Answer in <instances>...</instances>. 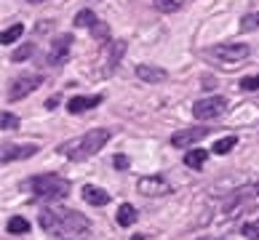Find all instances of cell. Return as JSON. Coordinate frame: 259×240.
<instances>
[{
	"label": "cell",
	"mask_w": 259,
	"mask_h": 240,
	"mask_svg": "<svg viewBox=\"0 0 259 240\" xmlns=\"http://www.w3.org/2000/svg\"><path fill=\"white\" fill-rule=\"evenodd\" d=\"M40 227L59 240H85L91 235V222L83 214L56 206L40 211Z\"/></svg>",
	"instance_id": "obj_1"
},
{
	"label": "cell",
	"mask_w": 259,
	"mask_h": 240,
	"mask_svg": "<svg viewBox=\"0 0 259 240\" xmlns=\"http://www.w3.org/2000/svg\"><path fill=\"white\" fill-rule=\"evenodd\" d=\"M110 136H112L110 128H94V131H89V133H83L80 139L64 141L62 147H59V155L70 158V160H85V158L97 155L104 144L110 141Z\"/></svg>",
	"instance_id": "obj_2"
},
{
	"label": "cell",
	"mask_w": 259,
	"mask_h": 240,
	"mask_svg": "<svg viewBox=\"0 0 259 240\" xmlns=\"http://www.w3.org/2000/svg\"><path fill=\"white\" fill-rule=\"evenodd\" d=\"M32 198L35 200H43V203H56V200H64L70 195V181L56 176V174H40V176H32L27 181Z\"/></svg>",
	"instance_id": "obj_3"
},
{
	"label": "cell",
	"mask_w": 259,
	"mask_h": 240,
	"mask_svg": "<svg viewBox=\"0 0 259 240\" xmlns=\"http://www.w3.org/2000/svg\"><path fill=\"white\" fill-rule=\"evenodd\" d=\"M208 54L214 56V59H222L225 64H238L251 54V45L248 43H222V45L208 48Z\"/></svg>",
	"instance_id": "obj_4"
},
{
	"label": "cell",
	"mask_w": 259,
	"mask_h": 240,
	"mask_svg": "<svg viewBox=\"0 0 259 240\" xmlns=\"http://www.w3.org/2000/svg\"><path fill=\"white\" fill-rule=\"evenodd\" d=\"M227 110V99L225 96H208V99H200L193 104V115L198 120H211V118H219Z\"/></svg>",
	"instance_id": "obj_5"
},
{
	"label": "cell",
	"mask_w": 259,
	"mask_h": 240,
	"mask_svg": "<svg viewBox=\"0 0 259 240\" xmlns=\"http://www.w3.org/2000/svg\"><path fill=\"white\" fill-rule=\"evenodd\" d=\"M70 51H72V35H59L54 37V43L49 48V56H46V64L49 67H62L70 59Z\"/></svg>",
	"instance_id": "obj_6"
},
{
	"label": "cell",
	"mask_w": 259,
	"mask_h": 240,
	"mask_svg": "<svg viewBox=\"0 0 259 240\" xmlns=\"http://www.w3.org/2000/svg\"><path fill=\"white\" fill-rule=\"evenodd\" d=\"M40 83H43V75H22V78H16L11 83V88H8V102L24 99L27 93H32L35 88H40Z\"/></svg>",
	"instance_id": "obj_7"
},
{
	"label": "cell",
	"mask_w": 259,
	"mask_h": 240,
	"mask_svg": "<svg viewBox=\"0 0 259 240\" xmlns=\"http://www.w3.org/2000/svg\"><path fill=\"white\" fill-rule=\"evenodd\" d=\"M137 189L142 192V195H147V198H158V195H168L171 184L163 176H142L137 181Z\"/></svg>",
	"instance_id": "obj_8"
},
{
	"label": "cell",
	"mask_w": 259,
	"mask_h": 240,
	"mask_svg": "<svg viewBox=\"0 0 259 240\" xmlns=\"http://www.w3.org/2000/svg\"><path fill=\"white\" fill-rule=\"evenodd\" d=\"M208 133H211V128H182V131H177V133H171V144L185 150V147H190V144L206 139Z\"/></svg>",
	"instance_id": "obj_9"
},
{
	"label": "cell",
	"mask_w": 259,
	"mask_h": 240,
	"mask_svg": "<svg viewBox=\"0 0 259 240\" xmlns=\"http://www.w3.org/2000/svg\"><path fill=\"white\" fill-rule=\"evenodd\" d=\"M37 152V144H3V155H0V160L11 163V160H22V158H32Z\"/></svg>",
	"instance_id": "obj_10"
},
{
	"label": "cell",
	"mask_w": 259,
	"mask_h": 240,
	"mask_svg": "<svg viewBox=\"0 0 259 240\" xmlns=\"http://www.w3.org/2000/svg\"><path fill=\"white\" fill-rule=\"evenodd\" d=\"M123 54H126V43H123V40H118V43H115V40H110L107 45H104V59H102V64H104V75H110L112 70H115V64H118L120 62V56Z\"/></svg>",
	"instance_id": "obj_11"
},
{
	"label": "cell",
	"mask_w": 259,
	"mask_h": 240,
	"mask_svg": "<svg viewBox=\"0 0 259 240\" xmlns=\"http://www.w3.org/2000/svg\"><path fill=\"white\" fill-rule=\"evenodd\" d=\"M102 102H104L102 93H97V96H72V99L67 102V110H70L72 115H80V112L91 110V107H99Z\"/></svg>",
	"instance_id": "obj_12"
},
{
	"label": "cell",
	"mask_w": 259,
	"mask_h": 240,
	"mask_svg": "<svg viewBox=\"0 0 259 240\" xmlns=\"http://www.w3.org/2000/svg\"><path fill=\"white\" fill-rule=\"evenodd\" d=\"M80 195L89 206H107L110 203V192H104L102 187H94V184H85L80 189Z\"/></svg>",
	"instance_id": "obj_13"
},
{
	"label": "cell",
	"mask_w": 259,
	"mask_h": 240,
	"mask_svg": "<svg viewBox=\"0 0 259 240\" xmlns=\"http://www.w3.org/2000/svg\"><path fill=\"white\" fill-rule=\"evenodd\" d=\"M137 78L145 80V83H160L168 78V72L163 67H152V64H139L137 67Z\"/></svg>",
	"instance_id": "obj_14"
},
{
	"label": "cell",
	"mask_w": 259,
	"mask_h": 240,
	"mask_svg": "<svg viewBox=\"0 0 259 240\" xmlns=\"http://www.w3.org/2000/svg\"><path fill=\"white\" fill-rule=\"evenodd\" d=\"M137 208H134L131 203H123L120 208H118V214H115V219H118V224L120 227H131L134 222H137Z\"/></svg>",
	"instance_id": "obj_15"
},
{
	"label": "cell",
	"mask_w": 259,
	"mask_h": 240,
	"mask_svg": "<svg viewBox=\"0 0 259 240\" xmlns=\"http://www.w3.org/2000/svg\"><path fill=\"white\" fill-rule=\"evenodd\" d=\"M6 229L11 235H24V232H30V222H27L24 216H11L8 224H6Z\"/></svg>",
	"instance_id": "obj_16"
},
{
	"label": "cell",
	"mask_w": 259,
	"mask_h": 240,
	"mask_svg": "<svg viewBox=\"0 0 259 240\" xmlns=\"http://www.w3.org/2000/svg\"><path fill=\"white\" fill-rule=\"evenodd\" d=\"M206 158H208L206 150H190L187 155H185V166H190V168H203Z\"/></svg>",
	"instance_id": "obj_17"
},
{
	"label": "cell",
	"mask_w": 259,
	"mask_h": 240,
	"mask_svg": "<svg viewBox=\"0 0 259 240\" xmlns=\"http://www.w3.org/2000/svg\"><path fill=\"white\" fill-rule=\"evenodd\" d=\"M22 32H24V24H11L8 30H3V35H0V43L11 45V43H16L19 37H22Z\"/></svg>",
	"instance_id": "obj_18"
},
{
	"label": "cell",
	"mask_w": 259,
	"mask_h": 240,
	"mask_svg": "<svg viewBox=\"0 0 259 240\" xmlns=\"http://www.w3.org/2000/svg\"><path fill=\"white\" fill-rule=\"evenodd\" d=\"M97 22H99V19H97V14H94V11H89V8H83V11H78V14H75V27H89V30H91V27L97 24Z\"/></svg>",
	"instance_id": "obj_19"
},
{
	"label": "cell",
	"mask_w": 259,
	"mask_h": 240,
	"mask_svg": "<svg viewBox=\"0 0 259 240\" xmlns=\"http://www.w3.org/2000/svg\"><path fill=\"white\" fill-rule=\"evenodd\" d=\"M91 35H94V40H97V43H104V45L110 43V27L104 24V22L94 24V27H91Z\"/></svg>",
	"instance_id": "obj_20"
},
{
	"label": "cell",
	"mask_w": 259,
	"mask_h": 240,
	"mask_svg": "<svg viewBox=\"0 0 259 240\" xmlns=\"http://www.w3.org/2000/svg\"><path fill=\"white\" fill-rule=\"evenodd\" d=\"M32 54H35V43H24L11 54V62H24V59H30Z\"/></svg>",
	"instance_id": "obj_21"
},
{
	"label": "cell",
	"mask_w": 259,
	"mask_h": 240,
	"mask_svg": "<svg viewBox=\"0 0 259 240\" xmlns=\"http://www.w3.org/2000/svg\"><path fill=\"white\" fill-rule=\"evenodd\" d=\"M0 128H3V131H16L19 128V118L14 112L3 110V115H0Z\"/></svg>",
	"instance_id": "obj_22"
},
{
	"label": "cell",
	"mask_w": 259,
	"mask_h": 240,
	"mask_svg": "<svg viewBox=\"0 0 259 240\" xmlns=\"http://www.w3.org/2000/svg\"><path fill=\"white\" fill-rule=\"evenodd\" d=\"M235 144H238V139H235V136H225V139H219V141H217V144H214V147H211V150H214L217 155H227V152L233 150Z\"/></svg>",
	"instance_id": "obj_23"
},
{
	"label": "cell",
	"mask_w": 259,
	"mask_h": 240,
	"mask_svg": "<svg viewBox=\"0 0 259 240\" xmlns=\"http://www.w3.org/2000/svg\"><path fill=\"white\" fill-rule=\"evenodd\" d=\"M152 3H155V8L163 14H174L182 8V0H152Z\"/></svg>",
	"instance_id": "obj_24"
},
{
	"label": "cell",
	"mask_w": 259,
	"mask_h": 240,
	"mask_svg": "<svg viewBox=\"0 0 259 240\" xmlns=\"http://www.w3.org/2000/svg\"><path fill=\"white\" fill-rule=\"evenodd\" d=\"M241 30H243V32L259 30V11H254V14H246V16L241 19Z\"/></svg>",
	"instance_id": "obj_25"
},
{
	"label": "cell",
	"mask_w": 259,
	"mask_h": 240,
	"mask_svg": "<svg viewBox=\"0 0 259 240\" xmlns=\"http://www.w3.org/2000/svg\"><path fill=\"white\" fill-rule=\"evenodd\" d=\"M241 232L246 240H259V222H246Z\"/></svg>",
	"instance_id": "obj_26"
},
{
	"label": "cell",
	"mask_w": 259,
	"mask_h": 240,
	"mask_svg": "<svg viewBox=\"0 0 259 240\" xmlns=\"http://www.w3.org/2000/svg\"><path fill=\"white\" fill-rule=\"evenodd\" d=\"M241 88L243 91H259V75H248V78H243Z\"/></svg>",
	"instance_id": "obj_27"
},
{
	"label": "cell",
	"mask_w": 259,
	"mask_h": 240,
	"mask_svg": "<svg viewBox=\"0 0 259 240\" xmlns=\"http://www.w3.org/2000/svg\"><path fill=\"white\" fill-rule=\"evenodd\" d=\"M112 166L118 168V171H126V168L131 166V160H128L126 155H115V160H112Z\"/></svg>",
	"instance_id": "obj_28"
},
{
	"label": "cell",
	"mask_w": 259,
	"mask_h": 240,
	"mask_svg": "<svg viewBox=\"0 0 259 240\" xmlns=\"http://www.w3.org/2000/svg\"><path fill=\"white\" fill-rule=\"evenodd\" d=\"M56 104H59V96H51V99H49V102H46V107H49V110H54V107H56Z\"/></svg>",
	"instance_id": "obj_29"
},
{
	"label": "cell",
	"mask_w": 259,
	"mask_h": 240,
	"mask_svg": "<svg viewBox=\"0 0 259 240\" xmlns=\"http://www.w3.org/2000/svg\"><path fill=\"white\" fill-rule=\"evenodd\" d=\"M131 240H145V235H134Z\"/></svg>",
	"instance_id": "obj_30"
},
{
	"label": "cell",
	"mask_w": 259,
	"mask_h": 240,
	"mask_svg": "<svg viewBox=\"0 0 259 240\" xmlns=\"http://www.w3.org/2000/svg\"><path fill=\"white\" fill-rule=\"evenodd\" d=\"M27 3H46V0H27Z\"/></svg>",
	"instance_id": "obj_31"
},
{
	"label": "cell",
	"mask_w": 259,
	"mask_h": 240,
	"mask_svg": "<svg viewBox=\"0 0 259 240\" xmlns=\"http://www.w3.org/2000/svg\"><path fill=\"white\" fill-rule=\"evenodd\" d=\"M200 240H208V237H200Z\"/></svg>",
	"instance_id": "obj_32"
}]
</instances>
